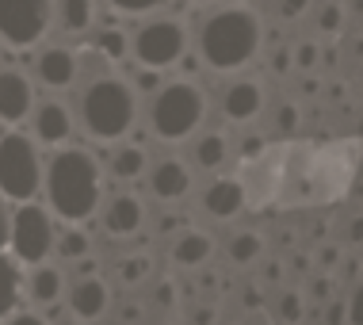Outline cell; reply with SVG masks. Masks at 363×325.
<instances>
[{
    "instance_id": "obj_1",
    "label": "cell",
    "mask_w": 363,
    "mask_h": 325,
    "mask_svg": "<svg viewBox=\"0 0 363 325\" xmlns=\"http://www.w3.org/2000/svg\"><path fill=\"white\" fill-rule=\"evenodd\" d=\"M43 192H46V211L65 226H81L100 211L104 199V169L92 150L69 145L57 150L43 165Z\"/></svg>"
},
{
    "instance_id": "obj_2",
    "label": "cell",
    "mask_w": 363,
    "mask_h": 325,
    "mask_svg": "<svg viewBox=\"0 0 363 325\" xmlns=\"http://www.w3.org/2000/svg\"><path fill=\"white\" fill-rule=\"evenodd\" d=\"M264 19L249 4H222L199 27V62L214 73H238L260 54Z\"/></svg>"
},
{
    "instance_id": "obj_3",
    "label": "cell",
    "mask_w": 363,
    "mask_h": 325,
    "mask_svg": "<svg viewBox=\"0 0 363 325\" xmlns=\"http://www.w3.org/2000/svg\"><path fill=\"white\" fill-rule=\"evenodd\" d=\"M77 115H81V126L88 131V138H96V142H123L134 131V123H138V96H134V88L123 77L107 73L81 88Z\"/></svg>"
},
{
    "instance_id": "obj_4",
    "label": "cell",
    "mask_w": 363,
    "mask_h": 325,
    "mask_svg": "<svg viewBox=\"0 0 363 325\" xmlns=\"http://www.w3.org/2000/svg\"><path fill=\"white\" fill-rule=\"evenodd\" d=\"M207 119V92L195 81L161 84L150 96V131L161 142H184Z\"/></svg>"
},
{
    "instance_id": "obj_5",
    "label": "cell",
    "mask_w": 363,
    "mask_h": 325,
    "mask_svg": "<svg viewBox=\"0 0 363 325\" xmlns=\"http://www.w3.org/2000/svg\"><path fill=\"white\" fill-rule=\"evenodd\" d=\"M43 192V157L31 134L4 131L0 134V195L8 203H35Z\"/></svg>"
},
{
    "instance_id": "obj_6",
    "label": "cell",
    "mask_w": 363,
    "mask_h": 325,
    "mask_svg": "<svg viewBox=\"0 0 363 325\" xmlns=\"http://www.w3.org/2000/svg\"><path fill=\"white\" fill-rule=\"evenodd\" d=\"M57 241L54 214L38 203H19L12 211V230H8V249L19 264H46Z\"/></svg>"
},
{
    "instance_id": "obj_7",
    "label": "cell",
    "mask_w": 363,
    "mask_h": 325,
    "mask_svg": "<svg viewBox=\"0 0 363 325\" xmlns=\"http://www.w3.org/2000/svg\"><path fill=\"white\" fill-rule=\"evenodd\" d=\"M130 50H134V62L142 69L164 73V69L180 65V57L188 54V27L180 19H169V16L145 19L138 27V35H134Z\"/></svg>"
},
{
    "instance_id": "obj_8",
    "label": "cell",
    "mask_w": 363,
    "mask_h": 325,
    "mask_svg": "<svg viewBox=\"0 0 363 325\" xmlns=\"http://www.w3.org/2000/svg\"><path fill=\"white\" fill-rule=\"evenodd\" d=\"M54 23V0H0V38L8 46H35Z\"/></svg>"
},
{
    "instance_id": "obj_9",
    "label": "cell",
    "mask_w": 363,
    "mask_h": 325,
    "mask_svg": "<svg viewBox=\"0 0 363 325\" xmlns=\"http://www.w3.org/2000/svg\"><path fill=\"white\" fill-rule=\"evenodd\" d=\"M107 238H138L145 226V203L134 192H115L100 211Z\"/></svg>"
},
{
    "instance_id": "obj_10",
    "label": "cell",
    "mask_w": 363,
    "mask_h": 325,
    "mask_svg": "<svg viewBox=\"0 0 363 325\" xmlns=\"http://www.w3.org/2000/svg\"><path fill=\"white\" fill-rule=\"evenodd\" d=\"M35 111V88L31 77L19 69H0V123L19 126Z\"/></svg>"
},
{
    "instance_id": "obj_11",
    "label": "cell",
    "mask_w": 363,
    "mask_h": 325,
    "mask_svg": "<svg viewBox=\"0 0 363 325\" xmlns=\"http://www.w3.org/2000/svg\"><path fill=\"white\" fill-rule=\"evenodd\" d=\"M111 310V283L104 275H77L69 291V314L77 321H100Z\"/></svg>"
},
{
    "instance_id": "obj_12",
    "label": "cell",
    "mask_w": 363,
    "mask_h": 325,
    "mask_svg": "<svg viewBox=\"0 0 363 325\" xmlns=\"http://www.w3.org/2000/svg\"><path fill=\"white\" fill-rule=\"evenodd\" d=\"M264 104H268L264 84L252 81V77H241V81H233V84L222 92V115H225L230 123H238V126L260 119Z\"/></svg>"
},
{
    "instance_id": "obj_13",
    "label": "cell",
    "mask_w": 363,
    "mask_h": 325,
    "mask_svg": "<svg viewBox=\"0 0 363 325\" xmlns=\"http://www.w3.org/2000/svg\"><path fill=\"white\" fill-rule=\"evenodd\" d=\"M199 203L214 222H233L245 211V203H249V188H245L238 176H222V180L207 184V192H203Z\"/></svg>"
},
{
    "instance_id": "obj_14",
    "label": "cell",
    "mask_w": 363,
    "mask_h": 325,
    "mask_svg": "<svg viewBox=\"0 0 363 325\" xmlns=\"http://www.w3.org/2000/svg\"><path fill=\"white\" fill-rule=\"evenodd\" d=\"M145 176H150L153 199H161V203H180L191 192V169L180 157H161L157 165H150Z\"/></svg>"
},
{
    "instance_id": "obj_15",
    "label": "cell",
    "mask_w": 363,
    "mask_h": 325,
    "mask_svg": "<svg viewBox=\"0 0 363 325\" xmlns=\"http://www.w3.org/2000/svg\"><path fill=\"white\" fill-rule=\"evenodd\" d=\"M31 126L43 145H65L73 134V111L62 100H43L31 111Z\"/></svg>"
},
{
    "instance_id": "obj_16",
    "label": "cell",
    "mask_w": 363,
    "mask_h": 325,
    "mask_svg": "<svg viewBox=\"0 0 363 325\" xmlns=\"http://www.w3.org/2000/svg\"><path fill=\"white\" fill-rule=\"evenodd\" d=\"M214 257V238L207 230H195V226H188V230H180L172 238V249H169V260L176 264V268H203Z\"/></svg>"
},
{
    "instance_id": "obj_17",
    "label": "cell",
    "mask_w": 363,
    "mask_h": 325,
    "mask_svg": "<svg viewBox=\"0 0 363 325\" xmlns=\"http://www.w3.org/2000/svg\"><path fill=\"white\" fill-rule=\"evenodd\" d=\"M35 73L46 88H69L77 84V50H65V46H46L35 62Z\"/></svg>"
},
{
    "instance_id": "obj_18",
    "label": "cell",
    "mask_w": 363,
    "mask_h": 325,
    "mask_svg": "<svg viewBox=\"0 0 363 325\" xmlns=\"http://www.w3.org/2000/svg\"><path fill=\"white\" fill-rule=\"evenodd\" d=\"M23 294L35 302V307L54 310L57 299L65 294V275L54 264H35L31 272H23Z\"/></svg>"
},
{
    "instance_id": "obj_19",
    "label": "cell",
    "mask_w": 363,
    "mask_h": 325,
    "mask_svg": "<svg viewBox=\"0 0 363 325\" xmlns=\"http://www.w3.org/2000/svg\"><path fill=\"white\" fill-rule=\"evenodd\" d=\"M145 172H150V153H145V145L123 142V145H115V150H111L107 176H111L115 184H134V180H142Z\"/></svg>"
},
{
    "instance_id": "obj_20",
    "label": "cell",
    "mask_w": 363,
    "mask_h": 325,
    "mask_svg": "<svg viewBox=\"0 0 363 325\" xmlns=\"http://www.w3.org/2000/svg\"><path fill=\"white\" fill-rule=\"evenodd\" d=\"M23 302V264L12 253H0V321L12 318Z\"/></svg>"
},
{
    "instance_id": "obj_21",
    "label": "cell",
    "mask_w": 363,
    "mask_h": 325,
    "mask_svg": "<svg viewBox=\"0 0 363 325\" xmlns=\"http://www.w3.org/2000/svg\"><path fill=\"white\" fill-rule=\"evenodd\" d=\"M230 150L233 145L222 131H207L191 142V161H195V169H203V172H218L222 165L230 161Z\"/></svg>"
},
{
    "instance_id": "obj_22",
    "label": "cell",
    "mask_w": 363,
    "mask_h": 325,
    "mask_svg": "<svg viewBox=\"0 0 363 325\" xmlns=\"http://www.w3.org/2000/svg\"><path fill=\"white\" fill-rule=\"evenodd\" d=\"M54 19L62 31L69 35H84L96 19V4L92 0H54Z\"/></svg>"
},
{
    "instance_id": "obj_23",
    "label": "cell",
    "mask_w": 363,
    "mask_h": 325,
    "mask_svg": "<svg viewBox=\"0 0 363 325\" xmlns=\"http://www.w3.org/2000/svg\"><path fill=\"white\" fill-rule=\"evenodd\" d=\"M264 233L260 230H238L230 238V245H225V257H230V264H238V268H249V264H257L264 257Z\"/></svg>"
},
{
    "instance_id": "obj_24",
    "label": "cell",
    "mask_w": 363,
    "mask_h": 325,
    "mask_svg": "<svg viewBox=\"0 0 363 325\" xmlns=\"http://www.w3.org/2000/svg\"><path fill=\"white\" fill-rule=\"evenodd\" d=\"M88 50L100 54L107 65H119V62H126L130 38H126V31H119V27H100V31L92 35V43H88Z\"/></svg>"
},
{
    "instance_id": "obj_25",
    "label": "cell",
    "mask_w": 363,
    "mask_h": 325,
    "mask_svg": "<svg viewBox=\"0 0 363 325\" xmlns=\"http://www.w3.org/2000/svg\"><path fill=\"white\" fill-rule=\"evenodd\" d=\"M54 253L69 264H81L92 257V238H88V230H81V226H65L54 241Z\"/></svg>"
},
{
    "instance_id": "obj_26",
    "label": "cell",
    "mask_w": 363,
    "mask_h": 325,
    "mask_svg": "<svg viewBox=\"0 0 363 325\" xmlns=\"http://www.w3.org/2000/svg\"><path fill=\"white\" fill-rule=\"evenodd\" d=\"M115 283L119 287H138V283L150 280V272H153V260H150V253H130V257H119L115 260Z\"/></svg>"
},
{
    "instance_id": "obj_27",
    "label": "cell",
    "mask_w": 363,
    "mask_h": 325,
    "mask_svg": "<svg viewBox=\"0 0 363 325\" xmlns=\"http://www.w3.org/2000/svg\"><path fill=\"white\" fill-rule=\"evenodd\" d=\"M272 126H276L279 138H294V134H298V126H302L298 104H279L276 111H272Z\"/></svg>"
},
{
    "instance_id": "obj_28",
    "label": "cell",
    "mask_w": 363,
    "mask_h": 325,
    "mask_svg": "<svg viewBox=\"0 0 363 325\" xmlns=\"http://www.w3.org/2000/svg\"><path fill=\"white\" fill-rule=\"evenodd\" d=\"M264 153H268V138H264L260 131H245V134L238 138V157H241L245 165L264 161Z\"/></svg>"
},
{
    "instance_id": "obj_29",
    "label": "cell",
    "mask_w": 363,
    "mask_h": 325,
    "mask_svg": "<svg viewBox=\"0 0 363 325\" xmlns=\"http://www.w3.org/2000/svg\"><path fill=\"white\" fill-rule=\"evenodd\" d=\"M306 318V299H302L298 291H283L279 294V321L283 325H298Z\"/></svg>"
},
{
    "instance_id": "obj_30",
    "label": "cell",
    "mask_w": 363,
    "mask_h": 325,
    "mask_svg": "<svg viewBox=\"0 0 363 325\" xmlns=\"http://www.w3.org/2000/svg\"><path fill=\"white\" fill-rule=\"evenodd\" d=\"M291 62H294V69H306V73H313V65L321 62V46L313 43V38H306V43H298L291 50Z\"/></svg>"
},
{
    "instance_id": "obj_31",
    "label": "cell",
    "mask_w": 363,
    "mask_h": 325,
    "mask_svg": "<svg viewBox=\"0 0 363 325\" xmlns=\"http://www.w3.org/2000/svg\"><path fill=\"white\" fill-rule=\"evenodd\" d=\"M340 27H345V4H337V0H333V4H325L318 12V31L321 35H337Z\"/></svg>"
},
{
    "instance_id": "obj_32",
    "label": "cell",
    "mask_w": 363,
    "mask_h": 325,
    "mask_svg": "<svg viewBox=\"0 0 363 325\" xmlns=\"http://www.w3.org/2000/svg\"><path fill=\"white\" fill-rule=\"evenodd\" d=\"M107 4H111L115 12H123V16H150L161 4H169V0H107Z\"/></svg>"
},
{
    "instance_id": "obj_33",
    "label": "cell",
    "mask_w": 363,
    "mask_h": 325,
    "mask_svg": "<svg viewBox=\"0 0 363 325\" xmlns=\"http://www.w3.org/2000/svg\"><path fill=\"white\" fill-rule=\"evenodd\" d=\"M126 84L134 88V96H138V92L142 96H153L164 81H161V73H153V69H138V73H134V81H126Z\"/></svg>"
},
{
    "instance_id": "obj_34",
    "label": "cell",
    "mask_w": 363,
    "mask_h": 325,
    "mask_svg": "<svg viewBox=\"0 0 363 325\" xmlns=\"http://www.w3.org/2000/svg\"><path fill=\"white\" fill-rule=\"evenodd\" d=\"M348 321H352V302L329 299L325 302V325H348Z\"/></svg>"
},
{
    "instance_id": "obj_35",
    "label": "cell",
    "mask_w": 363,
    "mask_h": 325,
    "mask_svg": "<svg viewBox=\"0 0 363 325\" xmlns=\"http://www.w3.org/2000/svg\"><path fill=\"white\" fill-rule=\"evenodd\" d=\"M176 299H180V287H176L172 280H161V283L153 287V302H157L161 310H172V307H176Z\"/></svg>"
},
{
    "instance_id": "obj_36",
    "label": "cell",
    "mask_w": 363,
    "mask_h": 325,
    "mask_svg": "<svg viewBox=\"0 0 363 325\" xmlns=\"http://www.w3.org/2000/svg\"><path fill=\"white\" fill-rule=\"evenodd\" d=\"M8 230H12V206L0 195V253H8Z\"/></svg>"
},
{
    "instance_id": "obj_37",
    "label": "cell",
    "mask_w": 363,
    "mask_h": 325,
    "mask_svg": "<svg viewBox=\"0 0 363 325\" xmlns=\"http://www.w3.org/2000/svg\"><path fill=\"white\" fill-rule=\"evenodd\" d=\"M180 230H188V219H180V214H161V222H157V233H180Z\"/></svg>"
},
{
    "instance_id": "obj_38",
    "label": "cell",
    "mask_w": 363,
    "mask_h": 325,
    "mask_svg": "<svg viewBox=\"0 0 363 325\" xmlns=\"http://www.w3.org/2000/svg\"><path fill=\"white\" fill-rule=\"evenodd\" d=\"M291 69H294V62H291V50H287V46H279V50L272 54V73H276V77H287Z\"/></svg>"
},
{
    "instance_id": "obj_39",
    "label": "cell",
    "mask_w": 363,
    "mask_h": 325,
    "mask_svg": "<svg viewBox=\"0 0 363 325\" xmlns=\"http://www.w3.org/2000/svg\"><path fill=\"white\" fill-rule=\"evenodd\" d=\"M188 321H191V325H214V321H218V310H214V307H207V302H203V307H191Z\"/></svg>"
},
{
    "instance_id": "obj_40",
    "label": "cell",
    "mask_w": 363,
    "mask_h": 325,
    "mask_svg": "<svg viewBox=\"0 0 363 325\" xmlns=\"http://www.w3.org/2000/svg\"><path fill=\"white\" fill-rule=\"evenodd\" d=\"M142 318H145L142 302H123V307H119V321L123 325H134V321H142Z\"/></svg>"
},
{
    "instance_id": "obj_41",
    "label": "cell",
    "mask_w": 363,
    "mask_h": 325,
    "mask_svg": "<svg viewBox=\"0 0 363 325\" xmlns=\"http://www.w3.org/2000/svg\"><path fill=\"white\" fill-rule=\"evenodd\" d=\"M4 325H46V318L35 310H16L12 318H4Z\"/></svg>"
},
{
    "instance_id": "obj_42",
    "label": "cell",
    "mask_w": 363,
    "mask_h": 325,
    "mask_svg": "<svg viewBox=\"0 0 363 325\" xmlns=\"http://www.w3.org/2000/svg\"><path fill=\"white\" fill-rule=\"evenodd\" d=\"M310 8V0H279V16L283 19H298Z\"/></svg>"
},
{
    "instance_id": "obj_43",
    "label": "cell",
    "mask_w": 363,
    "mask_h": 325,
    "mask_svg": "<svg viewBox=\"0 0 363 325\" xmlns=\"http://www.w3.org/2000/svg\"><path fill=\"white\" fill-rule=\"evenodd\" d=\"M329 294H333V283L325 280V275H318V280L310 283V299H318V302H329Z\"/></svg>"
},
{
    "instance_id": "obj_44",
    "label": "cell",
    "mask_w": 363,
    "mask_h": 325,
    "mask_svg": "<svg viewBox=\"0 0 363 325\" xmlns=\"http://www.w3.org/2000/svg\"><path fill=\"white\" fill-rule=\"evenodd\" d=\"M241 302H245V310H252V314H260V310H264V294H260L257 287L245 291V294H241Z\"/></svg>"
},
{
    "instance_id": "obj_45",
    "label": "cell",
    "mask_w": 363,
    "mask_h": 325,
    "mask_svg": "<svg viewBox=\"0 0 363 325\" xmlns=\"http://www.w3.org/2000/svg\"><path fill=\"white\" fill-rule=\"evenodd\" d=\"M279 268H283L279 260H268V272H264V275H268V280H279Z\"/></svg>"
},
{
    "instance_id": "obj_46",
    "label": "cell",
    "mask_w": 363,
    "mask_h": 325,
    "mask_svg": "<svg viewBox=\"0 0 363 325\" xmlns=\"http://www.w3.org/2000/svg\"><path fill=\"white\" fill-rule=\"evenodd\" d=\"M337 257H340V249H325L321 253V264H337Z\"/></svg>"
},
{
    "instance_id": "obj_47",
    "label": "cell",
    "mask_w": 363,
    "mask_h": 325,
    "mask_svg": "<svg viewBox=\"0 0 363 325\" xmlns=\"http://www.w3.org/2000/svg\"><path fill=\"white\" fill-rule=\"evenodd\" d=\"M313 92H318V81H313V77H310V81L302 84V96H313Z\"/></svg>"
},
{
    "instance_id": "obj_48",
    "label": "cell",
    "mask_w": 363,
    "mask_h": 325,
    "mask_svg": "<svg viewBox=\"0 0 363 325\" xmlns=\"http://www.w3.org/2000/svg\"><path fill=\"white\" fill-rule=\"evenodd\" d=\"M257 325H272V318H264V310L257 314Z\"/></svg>"
},
{
    "instance_id": "obj_49",
    "label": "cell",
    "mask_w": 363,
    "mask_h": 325,
    "mask_svg": "<svg viewBox=\"0 0 363 325\" xmlns=\"http://www.w3.org/2000/svg\"><path fill=\"white\" fill-rule=\"evenodd\" d=\"M195 4H214V0H195Z\"/></svg>"
}]
</instances>
